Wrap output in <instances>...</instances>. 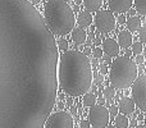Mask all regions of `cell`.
<instances>
[{
    "instance_id": "1",
    "label": "cell",
    "mask_w": 146,
    "mask_h": 128,
    "mask_svg": "<svg viewBox=\"0 0 146 128\" xmlns=\"http://www.w3.org/2000/svg\"><path fill=\"white\" fill-rule=\"evenodd\" d=\"M59 50L27 0H0V128H44L58 95Z\"/></svg>"
},
{
    "instance_id": "2",
    "label": "cell",
    "mask_w": 146,
    "mask_h": 128,
    "mask_svg": "<svg viewBox=\"0 0 146 128\" xmlns=\"http://www.w3.org/2000/svg\"><path fill=\"white\" fill-rule=\"evenodd\" d=\"M58 87L71 97L87 92L92 83V68L88 58L80 50H69L58 59Z\"/></svg>"
},
{
    "instance_id": "3",
    "label": "cell",
    "mask_w": 146,
    "mask_h": 128,
    "mask_svg": "<svg viewBox=\"0 0 146 128\" xmlns=\"http://www.w3.org/2000/svg\"><path fill=\"white\" fill-rule=\"evenodd\" d=\"M45 23L55 35L64 36L74 28V13L63 0H49L45 4Z\"/></svg>"
},
{
    "instance_id": "4",
    "label": "cell",
    "mask_w": 146,
    "mask_h": 128,
    "mask_svg": "<svg viewBox=\"0 0 146 128\" xmlns=\"http://www.w3.org/2000/svg\"><path fill=\"white\" fill-rule=\"evenodd\" d=\"M139 74L137 64L126 56H117L111 60L109 70V81L113 88H127L135 82Z\"/></svg>"
},
{
    "instance_id": "5",
    "label": "cell",
    "mask_w": 146,
    "mask_h": 128,
    "mask_svg": "<svg viewBox=\"0 0 146 128\" xmlns=\"http://www.w3.org/2000/svg\"><path fill=\"white\" fill-rule=\"evenodd\" d=\"M131 88V95H132V101L135 103V106L140 109L142 113L146 110V77L141 74L132 83Z\"/></svg>"
},
{
    "instance_id": "6",
    "label": "cell",
    "mask_w": 146,
    "mask_h": 128,
    "mask_svg": "<svg viewBox=\"0 0 146 128\" xmlns=\"http://www.w3.org/2000/svg\"><path fill=\"white\" fill-rule=\"evenodd\" d=\"M110 117H109L108 108L104 105L95 104L90 108L88 111V123L94 128H105L109 124Z\"/></svg>"
},
{
    "instance_id": "7",
    "label": "cell",
    "mask_w": 146,
    "mask_h": 128,
    "mask_svg": "<svg viewBox=\"0 0 146 128\" xmlns=\"http://www.w3.org/2000/svg\"><path fill=\"white\" fill-rule=\"evenodd\" d=\"M44 128H73V117L66 110H59L49 115Z\"/></svg>"
},
{
    "instance_id": "8",
    "label": "cell",
    "mask_w": 146,
    "mask_h": 128,
    "mask_svg": "<svg viewBox=\"0 0 146 128\" xmlns=\"http://www.w3.org/2000/svg\"><path fill=\"white\" fill-rule=\"evenodd\" d=\"M95 26L101 33H108L115 28V17L110 10H99L95 15Z\"/></svg>"
},
{
    "instance_id": "9",
    "label": "cell",
    "mask_w": 146,
    "mask_h": 128,
    "mask_svg": "<svg viewBox=\"0 0 146 128\" xmlns=\"http://www.w3.org/2000/svg\"><path fill=\"white\" fill-rule=\"evenodd\" d=\"M110 12L113 13H127L128 10H131L132 5H133V0H108Z\"/></svg>"
},
{
    "instance_id": "10",
    "label": "cell",
    "mask_w": 146,
    "mask_h": 128,
    "mask_svg": "<svg viewBox=\"0 0 146 128\" xmlns=\"http://www.w3.org/2000/svg\"><path fill=\"white\" fill-rule=\"evenodd\" d=\"M103 53L105 51L106 56H110V58H114V56H118L119 54V46L117 44V41L114 38H105L103 40Z\"/></svg>"
},
{
    "instance_id": "11",
    "label": "cell",
    "mask_w": 146,
    "mask_h": 128,
    "mask_svg": "<svg viewBox=\"0 0 146 128\" xmlns=\"http://www.w3.org/2000/svg\"><path fill=\"white\" fill-rule=\"evenodd\" d=\"M118 111L119 113H122L123 115H127V114L133 113L135 111V103L132 101V99L127 97V96H122L121 100H119Z\"/></svg>"
},
{
    "instance_id": "12",
    "label": "cell",
    "mask_w": 146,
    "mask_h": 128,
    "mask_svg": "<svg viewBox=\"0 0 146 128\" xmlns=\"http://www.w3.org/2000/svg\"><path fill=\"white\" fill-rule=\"evenodd\" d=\"M118 46L123 49H128L132 45V33L127 30H123L118 35Z\"/></svg>"
},
{
    "instance_id": "13",
    "label": "cell",
    "mask_w": 146,
    "mask_h": 128,
    "mask_svg": "<svg viewBox=\"0 0 146 128\" xmlns=\"http://www.w3.org/2000/svg\"><path fill=\"white\" fill-rule=\"evenodd\" d=\"M77 23L80 25V28H87L91 26V23H92V15H91V13H88L87 10H83V12H81L80 14H78L77 17Z\"/></svg>"
},
{
    "instance_id": "14",
    "label": "cell",
    "mask_w": 146,
    "mask_h": 128,
    "mask_svg": "<svg viewBox=\"0 0 146 128\" xmlns=\"http://www.w3.org/2000/svg\"><path fill=\"white\" fill-rule=\"evenodd\" d=\"M72 38L76 45H82V44H85L86 38H87V33L83 28H73Z\"/></svg>"
},
{
    "instance_id": "15",
    "label": "cell",
    "mask_w": 146,
    "mask_h": 128,
    "mask_svg": "<svg viewBox=\"0 0 146 128\" xmlns=\"http://www.w3.org/2000/svg\"><path fill=\"white\" fill-rule=\"evenodd\" d=\"M142 23V19L140 17H137V15H133V17H129L128 19H126V25H127V31H133V32H136V31H139L140 28L142 27L141 26Z\"/></svg>"
},
{
    "instance_id": "16",
    "label": "cell",
    "mask_w": 146,
    "mask_h": 128,
    "mask_svg": "<svg viewBox=\"0 0 146 128\" xmlns=\"http://www.w3.org/2000/svg\"><path fill=\"white\" fill-rule=\"evenodd\" d=\"M87 12H99L103 5V0H82Z\"/></svg>"
},
{
    "instance_id": "17",
    "label": "cell",
    "mask_w": 146,
    "mask_h": 128,
    "mask_svg": "<svg viewBox=\"0 0 146 128\" xmlns=\"http://www.w3.org/2000/svg\"><path fill=\"white\" fill-rule=\"evenodd\" d=\"M128 122H129V119L127 118V115L118 114L114 118V126H115V128H127L128 127Z\"/></svg>"
},
{
    "instance_id": "18",
    "label": "cell",
    "mask_w": 146,
    "mask_h": 128,
    "mask_svg": "<svg viewBox=\"0 0 146 128\" xmlns=\"http://www.w3.org/2000/svg\"><path fill=\"white\" fill-rule=\"evenodd\" d=\"M82 104L85 106H88V108H91V106H94L96 104V96L94 95L92 92L85 94V96H83V100H82Z\"/></svg>"
},
{
    "instance_id": "19",
    "label": "cell",
    "mask_w": 146,
    "mask_h": 128,
    "mask_svg": "<svg viewBox=\"0 0 146 128\" xmlns=\"http://www.w3.org/2000/svg\"><path fill=\"white\" fill-rule=\"evenodd\" d=\"M135 5H136V10L141 15L146 14V0H133Z\"/></svg>"
},
{
    "instance_id": "20",
    "label": "cell",
    "mask_w": 146,
    "mask_h": 128,
    "mask_svg": "<svg viewBox=\"0 0 146 128\" xmlns=\"http://www.w3.org/2000/svg\"><path fill=\"white\" fill-rule=\"evenodd\" d=\"M132 54H133L135 56L136 55H140V54L142 53V50H144V44H141L140 41H136V42H132Z\"/></svg>"
},
{
    "instance_id": "21",
    "label": "cell",
    "mask_w": 146,
    "mask_h": 128,
    "mask_svg": "<svg viewBox=\"0 0 146 128\" xmlns=\"http://www.w3.org/2000/svg\"><path fill=\"white\" fill-rule=\"evenodd\" d=\"M56 46H58V50L60 51H68V41L66 38H59L56 41Z\"/></svg>"
},
{
    "instance_id": "22",
    "label": "cell",
    "mask_w": 146,
    "mask_h": 128,
    "mask_svg": "<svg viewBox=\"0 0 146 128\" xmlns=\"http://www.w3.org/2000/svg\"><path fill=\"white\" fill-rule=\"evenodd\" d=\"M103 95L105 96L106 100H109V99H113L114 96H115V88L113 87H105L103 91Z\"/></svg>"
},
{
    "instance_id": "23",
    "label": "cell",
    "mask_w": 146,
    "mask_h": 128,
    "mask_svg": "<svg viewBox=\"0 0 146 128\" xmlns=\"http://www.w3.org/2000/svg\"><path fill=\"white\" fill-rule=\"evenodd\" d=\"M108 111H109V117H110V118H115V117L119 114L118 106H117V105H111L110 108L108 109Z\"/></svg>"
},
{
    "instance_id": "24",
    "label": "cell",
    "mask_w": 146,
    "mask_h": 128,
    "mask_svg": "<svg viewBox=\"0 0 146 128\" xmlns=\"http://www.w3.org/2000/svg\"><path fill=\"white\" fill-rule=\"evenodd\" d=\"M94 77H95V86H96V87H99V86L103 85V82H104V76L95 73V76H94Z\"/></svg>"
},
{
    "instance_id": "25",
    "label": "cell",
    "mask_w": 146,
    "mask_h": 128,
    "mask_svg": "<svg viewBox=\"0 0 146 128\" xmlns=\"http://www.w3.org/2000/svg\"><path fill=\"white\" fill-rule=\"evenodd\" d=\"M139 31H140V42L144 44L146 41V27H141Z\"/></svg>"
},
{
    "instance_id": "26",
    "label": "cell",
    "mask_w": 146,
    "mask_h": 128,
    "mask_svg": "<svg viewBox=\"0 0 146 128\" xmlns=\"http://www.w3.org/2000/svg\"><path fill=\"white\" fill-rule=\"evenodd\" d=\"M92 54H94V58L95 59H99V58H101L103 56V50H101L100 48H94V50H92Z\"/></svg>"
},
{
    "instance_id": "27",
    "label": "cell",
    "mask_w": 146,
    "mask_h": 128,
    "mask_svg": "<svg viewBox=\"0 0 146 128\" xmlns=\"http://www.w3.org/2000/svg\"><path fill=\"white\" fill-rule=\"evenodd\" d=\"M99 72H100L101 76L106 74V73L109 72V70H108V65H106V64H100V67H99Z\"/></svg>"
},
{
    "instance_id": "28",
    "label": "cell",
    "mask_w": 146,
    "mask_h": 128,
    "mask_svg": "<svg viewBox=\"0 0 146 128\" xmlns=\"http://www.w3.org/2000/svg\"><path fill=\"white\" fill-rule=\"evenodd\" d=\"M90 123H88V121H85V119H82V121L80 122V128H90Z\"/></svg>"
},
{
    "instance_id": "29",
    "label": "cell",
    "mask_w": 146,
    "mask_h": 128,
    "mask_svg": "<svg viewBox=\"0 0 146 128\" xmlns=\"http://www.w3.org/2000/svg\"><path fill=\"white\" fill-rule=\"evenodd\" d=\"M135 63L136 64H142L144 63V55H136V60H135Z\"/></svg>"
},
{
    "instance_id": "30",
    "label": "cell",
    "mask_w": 146,
    "mask_h": 128,
    "mask_svg": "<svg viewBox=\"0 0 146 128\" xmlns=\"http://www.w3.org/2000/svg\"><path fill=\"white\" fill-rule=\"evenodd\" d=\"M115 21L118 23H121V25H123V23H126V17H124V14H121Z\"/></svg>"
},
{
    "instance_id": "31",
    "label": "cell",
    "mask_w": 146,
    "mask_h": 128,
    "mask_svg": "<svg viewBox=\"0 0 146 128\" xmlns=\"http://www.w3.org/2000/svg\"><path fill=\"white\" fill-rule=\"evenodd\" d=\"M69 114H71V115L73 117V115H77V114H78V111H77V106H76V105H72L71 106V113H69Z\"/></svg>"
},
{
    "instance_id": "32",
    "label": "cell",
    "mask_w": 146,
    "mask_h": 128,
    "mask_svg": "<svg viewBox=\"0 0 146 128\" xmlns=\"http://www.w3.org/2000/svg\"><path fill=\"white\" fill-rule=\"evenodd\" d=\"M90 64H91V68H96V67H98V65H99V62H98V59H95V58H94L92 59V60H91L90 62Z\"/></svg>"
},
{
    "instance_id": "33",
    "label": "cell",
    "mask_w": 146,
    "mask_h": 128,
    "mask_svg": "<svg viewBox=\"0 0 146 128\" xmlns=\"http://www.w3.org/2000/svg\"><path fill=\"white\" fill-rule=\"evenodd\" d=\"M96 103H98V105H104V104H105V99L99 97V99H96Z\"/></svg>"
},
{
    "instance_id": "34",
    "label": "cell",
    "mask_w": 146,
    "mask_h": 128,
    "mask_svg": "<svg viewBox=\"0 0 146 128\" xmlns=\"http://www.w3.org/2000/svg\"><path fill=\"white\" fill-rule=\"evenodd\" d=\"M91 53H92V50H91L90 48H87V46H86V48H85V50H83V54H85V55L87 56V55H90Z\"/></svg>"
},
{
    "instance_id": "35",
    "label": "cell",
    "mask_w": 146,
    "mask_h": 128,
    "mask_svg": "<svg viewBox=\"0 0 146 128\" xmlns=\"http://www.w3.org/2000/svg\"><path fill=\"white\" fill-rule=\"evenodd\" d=\"M66 104H67L68 106H72V105H73V99L71 97V96H69V97L66 100Z\"/></svg>"
},
{
    "instance_id": "36",
    "label": "cell",
    "mask_w": 146,
    "mask_h": 128,
    "mask_svg": "<svg viewBox=\"0 0 146 128\" xmlns=\"http://www.w3.org/2000/svg\"><path fill=\"white\" fill-rule=\"evenodd\" d=\"M104 64H111V58L110 56H104Z\"/></svg>"
},
{
    "instance_id": "37",
    "label": "cell",
    "mask_w": 146,
    "mask_h": 128,
    "mask_svg": "<svg viewBox=\"0 0 146 128\" xmlns=\"http://www.w3.org/2000/svg\"><path fill=\"white\" fill-rule=\"evenodd\" d=\"M101 44H103V41H101V38H100V37H96V38H95V45L99 48V46H100Z\"/></svg>"
},
{
    "instance_id": "38",
    "label": "cell",
    "mask_w": 146,
    "mask_h": 128,
    "mask_svg": "<svg viewBox=\"0 0 146 128\" xmlns=\"http://www.w3.org/2000/svg\"><path fill=\"white\" fill-rule=\"evenodd\" d=\"M136 123H137V122H136V118H135V119H132V121H129V122H128V126L135 127V126H136Z\"/></svg>"
},
{
    "instance_id": "39",
    "label": "cell",
    "mask_w": 146,
    "mask_h": 128,
    "mask_svg": "<svg viewBox=\"0 0 146 128\" xmlns=\"http://www.w3.org/2000/svg\"><path fill=\"white\" fill-rule=\"evenodd\" d=\"M58 108L60 109V110H63L64 109V103L63 101H58Z\"/></svg>"
},
{
    "instance_id": "40",
    "label": "cell",
    "mask_w": 146,
    "mask_h": 128,
    "mask_svg": "<svg viewBox=\"0 0 146 128\" xmlns=\"http://www.w3.org/2000/svg\"><path fill=\"white\" fill-rule=\"evenodd\" d=\"M131 55H132V51L128 50V49H126V55H124V56H126V58H129Z\"/></svg>"
},
{
    "instance_id": "41",
    "label": "cell",
    "mask_w": 146,
    "mask_h": 128,
    "mask_svg": "<svg viewBox=\"0 0 146 128\" xmlns=\"http://www.w3.org/2000/svg\"><path fill=\"white\" fill-rule=\"evenodd\" d=\"M94 37H95V35H94V33H90V35L87 36V38H86V40H94Z\"/></svg>"
},
{
    "instance_id": "42",
    "label": "cell",
    "mask_w": 146,
    "mask_h": 128,
    "mask_svg": "<svg viewBox=\"0 0 146 128\" xmlns=\"http://www.w3.org/2000/svg\"><path fill=\"white\" fill-rule=\"evenodd\" d=\"M72 10H74V12H73V13L78 12V10H80V5H74V7H73V9H72Z\"/></svg>"
},
{
    "instance_id": "43",
    "label": "cell",
    "mask_w": 146,
    "mask_h": 128,
    "mask_svg": "<svg viewBox=\"0 0 146 128\" xmlns=\"http://www.w3.org/2000/svg\"><path fill=\"white\" fill-rule=\"evenodd\" d=\"M41 1V0H31V4H38V3H40Z\"/></svg>"
},
{
    "instance_id": "44",
    "label": "cell",
    "mask_w": 146,
    "mask_h": 128,
    "mask_svg": "<svg viewBox=\"0 0 146 128\" xmlns=\"http://www.w3.org/2000/svg\"><path fill=\"white\" fill-rule=\"evenodd\" d=\"M139 121H144V113H141L139 115Z\"/></svg>"
},
{
    "instance_id": "45",
    "label": "cell",
    "mask_w": 146,
    "mask_h": 128,
    "mask_svg": "<svg viewBox=\"0 0 146 128\" xmlns=\"http://www.w3.org/2000/svg\"><path fill=\"white\" fill-rule=\"evenodd\" d=\"M135 128H145V126H144V124H136Z\"/></svg>"
},
{
    "instance_id": "46",
    "label": "cell",
    "mask_w": 146,
    "mask_h": 128,
    "mask_svg": "<svg viewBox=\"0 0 146 128\" xmlns=\"http://www.w3.org/2000/svg\"><path fill=\"white\" fill-rule=\"evenodd\" d=\"M98 91H100V92H103V91H104V86L103 85H101V86H99V90Z\"/></svg>"
},
{
    "instance_id": "47",
    "label": "cell",
    "mask_w": 146,
    "mask_h": 128,
    "mask_svg": "<svg viewBox=\"0 0 146 128\" xmlns=\"http://www.w3.org/2000/svg\"><path fill=\"white\" fill-rule=\"evenodd\" d=\"M59 100H64V94H60V95H59Z\"/></svg>"
},
{
    "instance_id": "48",
    "label": "cell",
    "mask_w": 146,
    "mask_h": 128,
    "mask_svg": "<svg viewBox=\"0 0 146 128\" xmlns=\"http://www.w3.org/2000/svg\"><path fill=\"white\" fill-rule=\"evenodd\" d=\"M128 12H129V15H131V17L135 15V10H128Z\"/></svg>"
},
{
    "instance_id": "49",
    "label": "cell",
    "mask_w": 146,
    "mask_h": 128,
    "mask_svg": "<svg viewBox=\"0 0 146 128\" xmlns=\"http://www.w3.org/2000/svg\"><path fill=\"white\" fill-rule=\"evenodd\" d=\"M74 1H76V5H80L82 3V0H74Z\"/></svg>"
},
{
    "instance_id": "50",
    "label": "cell",
    "mask_w": 146,
    "mask_h": 128,
    "mask_svg": "<svg viewBox=\"0 0 146 128\" xmlns=\"http://www.w3.org/2000/svg\"><path fill=\"white\" fill-rule=\"evenodd\" d=\"M63 1H66V3H67V1H72V0H63Z\"/></svg>"
},
{
    "instance_id": "51",
    "label": "cell",
    "mask_w": 146,
    "mask_h": 128,
    "mask_svg": "<svg viewBox=\"0 0 146 128\" xmlns=\"http://www.w3.org/2000/svg\"><path fill=\"white\" fill-rule=\"evenodd\" d=\"M109 128H114V127H113V126H110V127H109Z\"/></svg>"
}]
</instances>
